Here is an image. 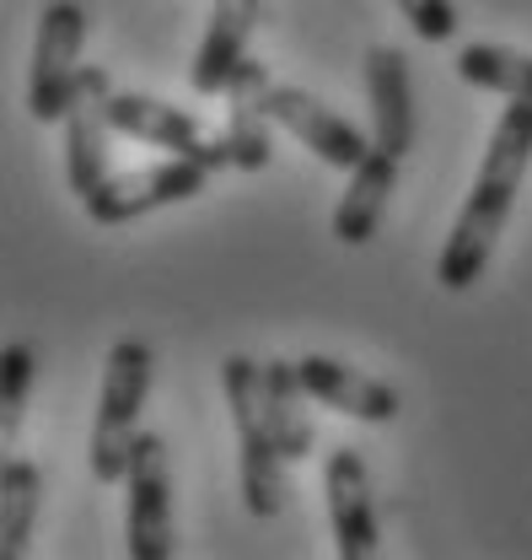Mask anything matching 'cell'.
Here are the masks:
<instances>
[{
  "label": "cell",
  "instance_id": "6da1fadb",
  "mask_svg": "<svg viewBox=\"0 0 532 560\" xmlns=\"http://www.w3.org/2000/svg\"><path fill=\"white\" fill-rule=\"evenodd\" d=\"M532 167V103L511 97V108L500 114L495 136H489V151L478 162V178L468 189L463 210L447 232V248L436 259V280L447 291H468L473 280L489 270V254L511 221V206H517V189Z\"/></svg>",
  "mask_w": 532,
  "mask_h": 560
},
{
  "label": "cell",
  "instance_id": "7a4b0ae2",
  "mask_svg": "<svg viewBox=\"0 0 532 560\" xmlns=\"http://www.w3.org/2000/svg\"><path fill=\"white\" fill-rule=\"evenodd\" d=\"M221 394L237 425V475H243V506L253 517H274L285 506V453L269 420V383L264 361L253 355H226L221 361Z\"/></svg>",
  "mask_w": 532,
  "mask_h": 560
},
{
  "label": "cell",
  "instance_id": "3957f363",
  "mask_svg": "<svg viewBox=\"0 0 532 560\" xmlns=\"http://www.w3.org/2000/svg\"><path fill=\"white\" fill-rule=\"evenodd\" d=\"M151 346L145 340H114L108 366H103V394H97V416H92V442H86V469L97 486H125L130 475V453L140 436V410L151 399Z\"/></svg>",
  "mask_w": 532,
  "mask_h": 560
},
{
  "label": "cell",
  "instance_id": "277c9868",
  "mask_svg": "<svg viewBox=\"0 0 532 560\" xmlns=\"http://www.w3.org/2000/svg\"><path fill=\"white\" fill-rule=\"evenodd\" d=\"M81 44H86V11L75 0H49L33 38V70H27V108L38 125H66L75 86H81Z\"/></svg>",
  "mask_w": 532,
  "mask_h": 560
},
{
  "label": "cell",
  "instance_id": "5b68a950",
  "mask_svg": "<svg viewBox=\"0 0 532 560\" xmlns=\"http://www.w3.org/2000/svg\"><path fill=\"white\" fill-rule=\"evenodd\" d=\"M204 184H210L204 162L167 156V162H151V167H134V173H108L92 195H81V206L97 226H125V221L151 215V210L189 206L194 195H204Z\"/></svg>",
  "mask_w": 532,
  "mask_h": 560
},
{
  "label": "cell",
  "instance_id": "8992f818",
  "mask_svg": "<svg viewBox=\"0 0 532 560\" xmlns=\"http://www.w3.org/2000/svg\"><path fill=\"white\" fill-rule=\"evenodd\" d=\"M125 490H130V512H125L130 560H173V469H167L162 431L134 436Z\"/></svg>",
  "mask_w": 532,
  "mask_h": 560
},
{
  "label": "cell",
  "instance_id": "52a82bcc",
  "mask_svg": "<svg viewBox=\"0 0 532 560\" xmlns=\"http://www.w3.org/2000/svg\"><path fill=\"white\" fill-rule=\"evenodd\" d=\"M114 130L130 140H145V145H156V151H173V156H194L210 173L232 167L226 140L215 136L200 114L173 108V103L145 97V92H114Z\"/></svg>",
  "mask_w": 532,
  "mask_h": 560
},
{
  "label": "cell",
  "instance_id": "ba28073f",
  "mask_svg": "<svg viewBox=\"0 0 532 560\" xmlns=\"http://www.w3.org/2000/svg\"><path fill=\"white\" fill-rule=\"evenodd\" d=\"M114 81L103 66L81 70L75 103L66 114V178L75 195H92L114 162Z\"/></svg>",
  "mask_w": 532,
  "mask_h": 560
},
{
  "label": "cell",
  "instance_id": "9c48e42d",
  "mask_svg": "<svg viewBox=\"0 0 532 560\" xmlns=\"http://www.w3.org/2000/svg\"><path fill=\"white\" fill-rule=\"evenodd\" d=\"M323 495H329V523L344 560H371L382 534H377V501H371V475L355 447H333L323 469Z\"/></svg>",
  "mask_w": 532,
  "mask_h": 560
},
{
  "label": "cell",
  "instance_id": "30bf717a",
  "mask_svg": "<svg viewBox=\"0 0 532 560\" xmlns=\"http://www.w3.org/2000/svg\"><path fill=\"white\" fill-rule=\"evenodd\" d=\"M269 66H259L253 55L232 70L226 81V114H221V140L232 151V167L237 173H264L269 156H274V140H269Z\"/></svg>",
  "mask_w": 532,
  "mask_h": 560
},
{
  "label": "cell",
  "instance_id": "8fae6325",
  "mask_svg": "<svg viewBox=\"0 0 532 560\" xmlns=\"http://www.w3.org/2000/svg\"><path fill=\"white\" fill-rule=\"evenodd\" d=\"M269 114H274V125H285L291 136L302 140L307 151H318L329 167H360V156L371 151V140L360 136L350 119H339L333 108H323L312 92H302V86H269Z\"/></svg>",
  "mask_w": 532,
  "mask_h": 560
},
{
  "label": "cell",
  "instance_id": "7c38bea8",
  "mask_svg": "<svg viewBox=\"0 0 532 560\" xmlns=\"http://www.w3.org/2000/svg\"><path fill=\"white\" fill-rule=\"evenodd\" d=\"M296 366H302L307 394H312L318 405L339 410V416L366 420V425H388V420L399 416V394H393V383H382V377H371V372H360V366H344V361L318 355V350L302 355Z\"/></svg>",
  "mask_w": 532,
  "mask_h": 560
},
{
  "label": "cell",
  "instance_id": "4fadbf2b",
  "mask_svg": "<svg viewBox=\"0 0 532 560\" xmlns=\"http://www.w3.org/2000/svg\"><path fill=\"white\" fill-rule=\"evenodd\" d=\"M399 167H403V156L382 151L377 140H371V151L360 156V167H350V189H344L339 206H333V237H339L344 248H366V243L377 237V226H382V215H388V200H393V189H399Z\"/></svg>",
  "mask_w": 532,
  "mask_h": 560
},
{
  "label": "cell",
  "instance_id": "5bb4252c",
  "mask_svg": "<svg viewBox=\"0 0 532 560\" xmlns=\"http://www.w3.org/2000/svg\"><path fill=\"white\" fill-rule=\"evenodd\" d=\"M259 11H264V0H215L210 5V27H204L200 49H194V70H189V86L200 97H221L232 70L248 60Z\"/></svg>",
  "mask_w": 532,
  "mask_h": 560
},
{
  "label": "cell",
  "instance_id": "9a60e30c",
  "mask_svg": "<svg viewBox=\"0 0 532 560\" xmlns=\"http://www.w3.org/2000/svg\"><path fill=\"white\" fill-rule=\"evenodd\" d=\"M366 97H371V140L393 156L414 151V81L393 44L366 49Z\"/></svg>",
  "mask_w": 532,
  "mask_h": 560
},
{
  "label": "cell",
  "instance_id": "2e32d148",
  "mask_svg": "<svg viewBox=\"0 0 532 560\" xmlns=\"http://www.w3.org/2000/svg\"><path fill=\"white\" fill-rule=\"evenodd\" d=\"M264 383H269V420H274V436H280V453L291 464L312 458V416H307V383H302V366L296 361H264Z\"/></svg>",
  "mask_w": 532,
  "mask_h": 560
},
{
  "label": "cell",
  "instance_id": "e0dca14e",
  "mask_svg": "<svg viewBox=\"0 0 532 560\" xmlns=\"http://www.w3.org/2000/svg\"><path fill=\"white\" fill-rule=\"evenodd\" d=\"M38 501H44V475L33 458H5L0 464V556L16 560L27 556L33 523H38Z\"/></svg>",
  "mask_w": 532,
  "mask_h": 560
},
{
  "label": "cell",
  "instance_id": "ac0fdd59",
  "mask_svg": "<svg viewBox=\"0 0 532 560\" xmlns=\"http://www.w3.org/2000/svg\"><path fill=\"white\" fill-rule=\"evenodd\" d=\"M458 75H463L468 86H484V92L532 103V55H517L506 44H468L463 55H458Z\"/></svg>",
  "mask_w": 532,
  "mask_h": 560
},
{
  "label": "cell",
  "instance_id": "d6986e66",
  "mask_svg": "<svg viewBox=\"0 0 532 560\" xmlns=\"http://www.w3.org/2000/svg\"><path fill=\"white\" fill-rule=\"evenodd\" d=\"M27 394H33V346L11 340L0 350V431H5V442H16V431H22Z\"/></svg>",
  "mask_w": 532,
  "mask_h": 560
},
{
  "label": "cell",
  "instance_id": "ffe728a7",
  "mask_svg": "<svg viewBox=\"0 0 532 560\" xmlns=\"http://www.w3.org/2000/svg\"><path fill=\"white\" fill-rule=\"evenodd\" d=\"M393 5L414 27V38H425V44H447L458 33V5L452 0H393Z\"/></svg>",
  "mask_w": 532,
  "mask_h": 560
}]
</instances>
